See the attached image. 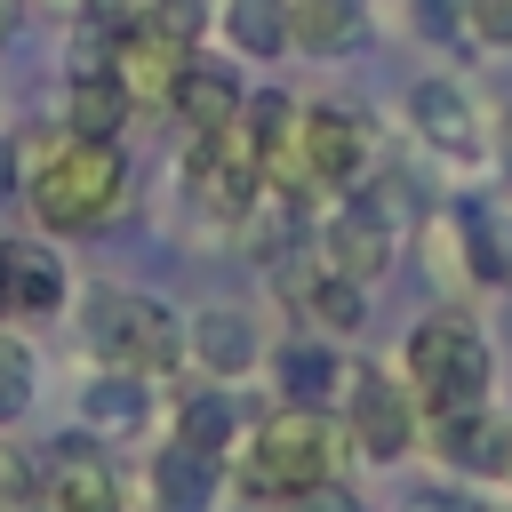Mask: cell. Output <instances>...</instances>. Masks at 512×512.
<instances>
[{
  "label": "cell",
  "mask_w": 512,
  "mask_h": 512,
  "mask_svg": "<svg viewBox=\"0 0 512 512\" xmlns=\"http://www.w3.org/2000/svg\"><path fill=\"white\" fill-rule=\"evenodd\" d=\"M128 152L112 144V136H72V128H56V136H40V144H24V208H32V224L40 232H56V240H80V232H104V224H120L128 216Z\"/></svg>",
  "instance_id": "1"
},
{
  "label": "cell",
  "mask_w": 512,
  "mask_h": 512,
  "mask_svg": "<svg viewBox=\"0 0 512 512\" xmlns=\"http://www.w3.org/2000/svg\"><path fill=\"white\" fill-rule=\"evenodd\" d=\"M336 464H344V432L328 408H304V400H280L248 424V440L232 448V488L240 504H312L320 488H336Z\"/></svg>",
  "instance_id": "2"
},
{
  "label": "cell",
  "mask_w": 512,
  "mask_h": 512,
  "mask_svg": "<svg viewBox=\"0 0 512 512\" xmlns=\"http://www.w3.org/2000/svg\"><path fill=\"white\" fill-rule=\"evenodd\" d=\"M368 176V120L344 112V104H296V128L288 144L264 160V184L288 192V200H336Z\"/></svg>",
  "instance_id": "3"
},
{
  "label": "cell",
  "mask_w": 512,
  "mask_h": 512,
  "mask_svg": "<svg viewBox=\"0 0 512 512\" xmlns=\"http://www.w3.org/2000/svg\"><path fill=\"white\" fill-rule=\"evenodd\" d=\"M400 376H408L416 408H472V400H488V384H496V352H488V336H480L472 312L440 304V312H424V320L408 328Z\"/></svg>",
  "instance_id": "4"
},
{
  "label": "cell",
  "mask_w": 512,
  "mask_h": 512,
  "mask_svg": "<svg viewBox=\"0 0 512 512\" xmlns=\"http://www.w3.org/2000/svg\"><path fill=\"white\" fill-rule=\"evenodd\" d=\"M80 312H88L80 336H88L96 368H120V376L160 384V376L184 360V320H176L160 296H144V288H88Z\"/></svg>",
  "instance_id": "5"
},
{
  "label": "cell",
  "mask_w": 512,
  "mask_h": 512,
  "mask_svg": "<svg viewBox=\"0 0 512 512\" xmlns=\"http://www.w3.org/2000/svg\"><path fill=\"white\" fill-rule=\"evenodd\" d=\"M192 56H200V40H192V24H184L176 8L120 16V24H112V48H104V64H112V80L128 88L136 112H168Z\"/></svg>",
  "instance_id": "6"
},
{
  "label": "cell",
  "mask_w": 512,
  "mask_h": 512,
  "mask_svg": "<svg viewBox=\"0 0 512 512\" xmlns=\"http://www.w3.org/2000/svg\"><path fill=\"white\" fill-rule=\"evenodd\" d=\"M336 392H344V416H336L344 448H360L368 464H400V456H416L424 408H416V392H408L400 368H344Z\"/></svg>",
  "instance_id": "7"
},
{
  "label": "cell",
  "mask_w": 512,
  "mask_h": 512,
  "mask_svg": "<svg viewBox=\"0 0 512 512\" xmlns=\"http://www.w3.org/2000/svg\"><path fill=\"white\" fill-rule=\"evenodd\" d=\"M312 256L328 264V272H344V280H360V288H376L384 272H392V256H400V216L384 208V192H336L320 216H312Z\"/></svg>",
  "instance_id": "8"
},
{
  "label": "cell",
  "mask_w": 512,
  "mask_h": 512,
  "mask_svg": "<svg viewBox=\"0 0 512 512\" xmlns=\"http://www.w3.org/2000/svg\"><path fill=\"white\" fill-rule=\"evenodd\" d=\"M184 192H192L200 216H216V224H248V208L264 200V152H256L240 128L184 136Z\"/></svg>",
  "instance_id": "9"
},
{
  "label": "cell",
  "mask_w": 512,
  "mask_h": 512,
  "mask_svg": "<svg viewBox=\"0 0 512 512\" xmlns=\"http://www.w3.org/2000/svg\"><path fill=\"white\" fill-rule=\"evenodd\" d=\"M32 504H48V512H120L128 496H120V472L96 448V432H56L48 456H40V496Z\"/></svg>",
  "instance_id": "10"
},
{
  "label": "cell",
  "mask_w": 512,
  "mask_h": 512,
  "mask_svg": "<svg viewBox=\"0 0 512 512\" xmlns=\"http://www.w3.org/2000/svg\"><path fill=\"white\" fill-rule=\"evenodd\" d=\"M408 128H416L440 160H480V152H488V136H480V104H472V88L448 80V72H424V80L408 88Z\"/></svg>",
  "instance_id": "11"
},
{
  "label": "cell",
  "mask_w": 512,
  "mask_h": 512,
  "mask_svg": "<svg viewBox=\"0 0 512 512\" xmlns=\"http://www.w3.org/2000/svg\"><path fill=\"white\" fill-rule=\"evenodd\" d=\"M184 360H192L208 384H240V376H256V360H264V328H256V312H240V304H208V312H192V320H184Z\"/></svg>",
  "instance_id": "12"
},
{
  "label": "cell",
  "mask_w": 512,
  "mask_h": 512,
  "mask_svg": "<svg viewBox=\"0 0 512 512\" xmlns=\"http://www.w3.org/2000/svg\"><path fill=\"white\" fill-rule=\"evenodd\" d=\"M280 296H288L320 336H352V328L368 320V288H360V280H344V272H328L312 248H304L296 264H280Z\"/></svg>",
  "instance_id": "13"
},
{
  "label": "cell",
  "mask_w": 512,
  "mask_h": 512,
  "mask_svg": "<svg viewBox=\"0 0 512 512\" xmlns=\"http://www.w3.org/2000/svg\"><path fill=\"white\" fill-rule=\"evenodd\" d=\"M240 104H248V80L224 56H192L168 112L184 120V136H216V128H240Z\"/></svg>",
  "instance_id": "14"
},
{
  "label": "cell",
  "mask_w": 512,
  "mask_h": 512,
  "mask_svg": "<svg viewBox=\"0 0 512 512\" xmlns=\"http://www.w3.org/2000/svg\"><path fill=\"white\" fill-rule=\"evenodd\" d=\"M448 224H456V264H464V280L512 288V208H496V200H456Z\"/></svg>",
  "instance_id": "15"
},
{
  "label": "cell",
  "mask_w": 512,
  "mask_h": 512,
  "mask_svg": "<svg viewBox=\"0 0 512 512\" xmlns=\"http://www.w3.org/2000/svg\"><path fill=\"white\" fill-rule=\"evenodd\" d=\"M0 272H8V320H48L72 296L64 256H48L40 240H0Z\"/></svg>",
  "instance_id": "16"
},
{
  "label": "cell",
  "mask_w": 512,
  "mask_h": 512,
  "mask_svg": "<svg viewBox=\"0 0 512 512\" xmlns=\"http://www.w3.org/2000/svg\"><path fill=\"white\" fill-rule=\"evenodd\" d=\"M168 440H184V448L232 464V448L248 440V408L232 400V384H192V392L176 400V432H168Z\"/></svg>",
  "instance_id": "17"
},
{
  "label": "cell",
  "mask_w": 512,
  "mask_h": 512,
  "mask_svg": "<svg viewBox=\"0 0 512 512\" xmlns=\"http://www.w3.org/2000/svg\"><path fill=\"white\" fill-rule=\"evenodd\" d=\"M144 424H152V384H144V376L96 368V376L80 384V432H96V440H128V432H144Z\"/></svg>",
  "instance_id": "18"
},
{
  "label": "cell",
  "mask_w": 512,
  "mask_h": 512,
  "mask_svg": "<svg viewBox=\"0 0 512 512\" xmlns=\"http://www.w3.org/2000/svg\"><path fill=\"white\" fill-rule=\"evenodd\" d=\"M216 496H224V464L216 456H200L184 440H160L152 448V504L160 512H208Z\"/></svg>",
  "instance_id": "19"
},
{
  "label": "cell",
  "mask_w": 512,
  "mask_h": 512,
  "mask_svg": "<svg viewBox=\"0 0 512 512\" xmlns=\"http://www.w3.org/2000/svg\"><path fill=\"white\" fill-rule=\"evenodd\" d=\"M128 112H136V104H128V88L112 80V64H104V56H96V64H80V72L64 80V128H72V136H112V144H120Z\"/></svg>",
  "instance_id": "20"
},
{
  "label": "cell",
  "mask_w": 512,
  "mask_h": 512,
  "mask_svg": "<svg viewBox=\"0 0 512 512\" xmlns=\"http://www.w3.org/2000/svg\"><path fill=\"white\" fill-rule=\"evenodd\" d=\"M216 40L240 64L288 56V0H216Z\"/></svg>",
  "instance_id": "21"
},
{
  "label": "cell",
  "mask_w": 512,
  "mask_h": 512,
  "mask_svg": "<svg viewBox=\"0 0 512 512\" xmlns=\"http://www.w3.org/2000/svg\"><path fill=\"white\" fill-rule=\"evenodd\" d=\"M264 368H272L280 400H304V408H320V400L344 384V360L320 344V328H304V336H288L280 352H264Z\"/></svg>",
  "instance_id": "22"
},
{
  "label": "cell",
  "mask_w": 512,
  "mask_h": 512,
  "mask_svg": "<svg viewBox=\"0 0 512 512\" xmlns=\"http://www.w3.org/2000/svg\"><path fill=\"white\" fill-rule=\"evenodd\" d=\"M368 40V0H288V48L344 56Z\"/></svg>",
  "instance_id": "23"
},
{
  "label": "cell",
  "mask_w": 512,
  "mask_h": 512,
  "mask_svg": "<svg viewBox=\"0 0 512 512\" xmlns=\"http://www.w3.org/2000/svg\"><path fill=\"white\" fill-rule=\"evenodd\" d=\"M488 432H496V408H488V400H472V408H424V432H416V448H432L448 472H480V456H488Z\"/></svg>",
  "instance_id": "24"
},
{
  "label": "cell",
  "mask_w": 512,
  "mask_h": 512,
  "mask_svg": "<svg viewBox=\"0 0 512 512\" xmlns=\"http://www.w3.org/2000/svg\"><path fill=\"white\" fill-rule=\"evenodd\" d=\"M288 128H296V96H280V88H248V104H240V136H248L264 160L288 144Z\"/></svg>",
  "instance_id": "25"
},
{
  "label": "cell",
  "mask_w": 512,
  "mask_h": 512,
  "mask_svg": "<svg viewBox=\"0 0 512 512\" xmlns=\"http://www.w3.org/2000/svg\"><path fill=\"white\" fill-rule=\"evenodd\" d=\"M32 344L16 336V328H0V432L8 424H24V408H32Z\"/></svg>",
  "instance_id": "26"
},
{
  "label": "cell",
  "mask_w": 512,
  "mask_h": 512,
  "mask_svg": "<svg viewBox=\"0 0 512 512\" xmlns=\"http://www.w3.org/2000/svg\"><path fill=\"white\" fill-rule=\"evenodd\" d=\"M472 48H512V0H464Z\"/></svg>",
  "instance_id": "27"
},
{
  "label": "cell",
  "mask_w": 512,
  "mask_h": 512,
  "mask_svg": "<svg viewBox=\"0 0 512 512\" xmlns=\"http://www.w3.org/2000/svg\"><path fill=\"white\" fill-rule=\"evenodd\" d=\"M40 496V464H24L16 448H0V512H24Z\"/></svg>",
  "instance_id": "28"
},
{
  "label": "cell",
  "mask_w": 512,
  "mask_h": 512,
  "mask_svg": "<svg viewBox=\"0 0 512 512\" xmlns=\"http://www.w3.org/2000/svg\"><path fill=\"white\" fill-rule=\"evenodd\" d=\"M416 32L424 40H456L464 32V0H416Z\"/></svg>",
  "instance_id": "29"
},
{
  "label": "cell",
  "mask_w": 512,
  "mask_h": 512,
  "mask_svg": "<svg viewBox=\"0 0 512 512\" xmlns=\"http://www.w3.org/2000/svg\"><path fill=\"white\" fill-rule=\"evenodd\" d=\"M488 152H496V168H504V176H512V104H504V112H496V136H488Z\"/></svg>",
  "instance_id": "30"
},
{
  "label": "cell",
  "mask_w": 512,
  "mask_h": 512,
  "mask_svg": "<svg viewBox=\"0 0 512 512\" xmlns=\"http://www.w3.org/2000/svg\"><path fill=\"white\" fill-rule=\"evenodd\" d=\"M408 512H480L472 496H424V504H408Z\"/></svg>",
  "instance_id": "31"
},
{
  "label": "cell",
  "mask_w": 512,
  "mask_h": 512,
  "mask_svg": "<svg viewBox=\"0 0 512 512\" xmlns=\"http://www.w3.org/2000/svg\"><path fill=\"white\" fill-rule=\"evenodd\" d=\"M8 32H16V0H0V48H8Z\"/></svg>",
  "instance_id": "32"
},
{
  "label": "cell",
  "mask_w": 512,
  "mask_h": 512,
  "mask_svg": "<svg viewBox=\"0 0 512 512\" xmlns=\"http://www.w3.org/2000/svg\"><path fill=\"white\" fill-rule=\"evenodd\" d=\"M248 512H288V504H248Z\"/></svg>",
  "instance_id": "33"
},
{
  "label": "cell",
  "mask_w": 512,
  "mask_h": 512,
  "mask_svg": "<svg viewBox=\"0 0 512 512\" xmlns=\"http://www.w3.org/2000/svg\"><path fill=\"white\" fill-rule=\"evenodd\" d=\"M0 184H8V152H0Z\"/></svg>",
  "instance_id": "34"
},
{
  "label": "cell",
  "mask_w": 512,
  "mask_h": 512,
  "mask_svg": "<svg viewBox=\"0 0 512 512\" xmlns=\"http://www.w3.org/2000/svg\"><path fill=\"white\" fill-rule=\"evenodd\" d=\"M24 512H48V504H24Z\"/></svg>",
  "instance_id": "35"
}]
</instances>
